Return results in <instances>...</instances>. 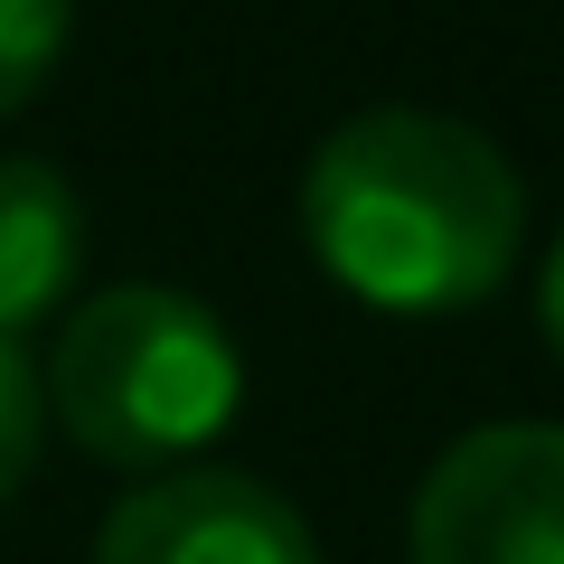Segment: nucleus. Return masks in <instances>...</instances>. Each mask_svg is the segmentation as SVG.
<instances>
[{
  "label": "nucleus",
  "mask_w": 564,
  "mask_h": 564,
  "mask_svg": "<svg viewBox=\"0 0 564 564\" xmlns=\"http://www.w3.org/2000/svg\"><path fill=\"white\" fill-rule=\"evenodd\" d=\"M39 443H47V386H39V358H29L20 339H0V508L29 489Z\"/></svg>",
  "instance_id": "0eeeda50"
},
{
  "label": "nucleus",
  "mask_w": 564,
  "mask_h": 564,
  "mask_svg": "<svg viewBox=\"0 0 564 564\" xmlns=\"http://www.w3.org/2000/svg\"><path fill=\"white\" fill-rule=\"evenodd\" d=\"M66 29H76V0H0V113L47 95L66 57Z\"/></svg>",
  "instance_id": "423d86ee"
},
{
  "label": "nucleus",
  "mask_w": 564,
  "mask_h": 564,
  "mask_svg": "<svg viewBox=\"0 0 564 564\" xmlns=\"http://www.w3.org/2000/svg\"><path fill=\"white\" fill-rule=\"evenodd\" d=\"M414 564H564V423H480L414 489Z\"/></svg>",
  "instance_id": "7ed1b4c3"
},
{
  "label": "nucleus",
  "mask_w": 564,
  "mask_h": 564,
  "mask_svg": "<svg viewBox=\"0 0 564 564\" xmlns=\"http://www.w3.org/2000/svg\"><path fill=\"white\" fill-rule=\"evenodd\" d=\"M302 236L348 302L386 321H452L518 273L527 188L480 122L377 104L311 151Z\"/></svg>",
  "instance_id": "f257e3e1"
},
{
  "label": "nucleus",
  "mask_w": 564,
  "mask_h": 564,
  "mask_svg": "<svg viewBox=\"0 0 564 564\" xmlns=\"http://www.w3.org/2000/svg\"><path fill=\"white\" fill-rule=\"evenodd\" d=\"M536 329H545V348L564 358V236H555V254H545V273H536Z\"/></svg>",
  "instance_id": "6e6552de"
},
{
  "label": "nucleus",
  "mask_w": 564,
  "mask_h": 564,
  "mask_svg": "<svg viewBox=\"0 0 564 564\" xmlns=\"http://www.w3.org/2000/svg\"><path fill=\"white\" fill-rule=\"evenodd\" d=\"M39 386L76 452L113 470H188L236 423L245 358L207 302L170 282H113L66 311Z\"/></svg>",
  "instance_id": "f03ea898"
},
{
  "label": "nucleus",
  "mask_w": 564,
  "mask_h": 564,
  "mask_svg": "<svg viewBox=\"0 0 564 564\" xmlns=\"http://www.w3.org/2000/svg\"><path fill=\"white\" fill-rule=\"evenodd\" d=\"M85 273V207L66 170L0 151V339H29L47 311H66Z\"/></svg>",
  "instance_id": "39448f33"
},
{
  "label": "nucleus",
  "mask_w": 564,
  "mask_h": 564,
  "mask_svg": "<svg viewBox=\"0 0 564 564\" xmlns=\"http://www.w3.org/2000/svg\"><path fill=\"white\" fill-rule=\"evenodd\" d=\"M95 564H321V545L245 470H161L95 527Z\"/></svg>",
  "instance_id": "20e7f679"
}]
</instances>
